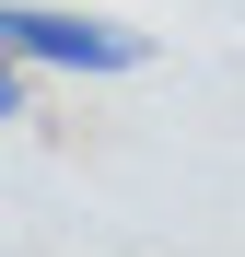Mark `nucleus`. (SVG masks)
Segmentation results:
<instances>
[{
    "mask_svg": "<svg viewBox=\"0 0 245 257\" xmlns=\"http://www.w3.org/2000/svg\"><path fill=\"white\" fill-rule=\"evenodd\" d=\"M24 94H35V70H12V59H0V117H24Z\"/></svg>",
    "mask_w": 245,
    "mask_h": 257,
    "instance_id": "nucleus-2",
    "label": "nucleus"
},
{
    "mask_svg": "<svg viewBox=\"0 0 245 257\" xmlns=\"http://www.w3.org/2000/svg\"><path fill=\"white\" fill-rule=\"evenodd\" d=\"M0 59L12 70H82V82H117L152 59L140 24H105V12H59V0H0Z\"/></svg>",
    "mask_w": 245,
    "mask_h": 257,
    "instance_id": "nucleus-1",
    "label": "nucleus"
}]
</instances>
